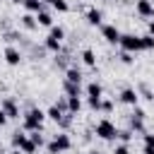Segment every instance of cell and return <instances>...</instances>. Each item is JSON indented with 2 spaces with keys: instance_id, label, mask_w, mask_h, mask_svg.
I'll use <instances>...</instances> for the list:
<instances>
[{
  "instance_id": "1",
  "label": "cell",
  "mask_w": 154,
  "mask_h": 154,
  "mask_svg": "<svg viewBox=\"0 0 154 154\" xmlns=\"http://www.w3.org/2000/svg\"><path fill=\"white\" fill-rule=\"evenodd\" d=\"M43 120H46V111L31 106L29 111L22 113V130L24 132H31V130H41L43 128Z\"/></svg>"
},
{
  "instance_id": "2",
  "label": "cell",
  "mask_w": 154,
  "mask_h": 154,
  "mask_svg": "<svg viewBox=\"0 0 154 154\" xmlns=\"http://www.w3.org/2000/svg\"><path fill=\"white\" fill-rule=\"evenodd\" d=\"M46 149H48V154H63V152H70V149H72V137H70L65 130H60L58 135H53L51 142H46Z\"/></svg>"
},
{
  "instance_id": "3",
  "label": "cell",
  "mask_w": 154,
  "mask_h": 154,
  "mask_svg": "<svg viewBox=\"0 0 154 154\" xmlns=\"http://www.w3.org/2000/svg\"><path fill=\"white\" fill-rule=\"evenodd\" d=\"M94 132H96L99 140H106V142H113V140L118 137V128H116V123H113L111 118H101V120L94 125Z\"/></svg>"
},
{
  "instance_id": "4",
  "label": "cell",
  "mask_w": 154,
  "mask_h": 154,
  "mask_svg": "<svg viewBox=\"0 0 154 154\" xmlns=\"http://www.w3.org/2000/svg\"><path fill=\"white\" fill-rule=\"evenodd\" d=\"M118 46H120V51H128V53H140V51H142L140 34H120Z\"/></svg>"
},
{
  "instance_id": "5",
  "label": "cell",
  "mask_w": 154,
  "mask_h": 154,
  "mask_svg": "<svg viewBox=\"0 0 154 154\" xmlns=\"http://www.w3.org/2000/svg\"><path fill=\"white\" fill-rule=\"evenodd\" d=\"M0 111L7 116V120H17L22 113H19V103L12 99V96H5L2 101H0Z\"/></svg>"
},
{
  "instance_id": "6",
  "label": "cell",
  "mask_w": 154,
  "mask_h": 154,
  "mask_svg": "<svg viewBox=\"0 0 154 154\" xmlns=\"http://www.w3.org/2000/svg\"><path fill=\"white\" fill-rule=\"evenodd\" d=\"M101 36H103L106 43L116 46V43L120 41V29H118L116 24H101Z\"/></svg>"
},
{
  "instance_id": "7",
  "label": "cell",
  "mask_w": 154,
  "mask_h": 154,
  "mask_svg": "<svg viewBox=\"0 0 154 154\" xmlns=\"http://www.w3.org/2000/svg\"><path fill=\"white\" fill-rule=\"evenodd\" d=\"M2 58H5V63H7L10 67H17V65L22 63L24 55H22V51H19L17 46H7V48L2 51Z\"/></svg>"
},
{
  "instance_id": "8",
  "label": "cell",
  "mask_w": 154,
  "mask_h": 154,
  "mask_svg": "<svg viewBox=\"0 0 154 154\" xmlns=\"http://www.w3.org/2000/svg\"><path fill=\"white\" fill-rule=\"evenodd\" d=\"M118 99H120V103H125V106H137V103H140V94H137V89H132V87H125Z\"/></svg>"
},
{
  "instance_id": "9",
  "label": "cell",
  "mask_w": 154,
  "mask_h": 154,
  "mask_svg": "<svg viewBox=\"0 0 154 154\" xmlns=\"http://www.w3.org/2000/svg\"><path fill=\"white\" fill-rule=\"evenodd\" d=\"M135 12L142 17V19H152L154 17V5L149 0H137L135 2Z\"/></svg>"
},
{
  "instance_id": "10",
  "label": "cell",
  "mask_w": 154,
  "mask_h": 154,
  "mask_svg": "<svg viewBox=\"0 0 154 154\" xmlns=\"http://www.w3.org/2000/svg\"><path fill=\"white\" fill-rule=\"evenodd\" d=\"M84 19H87V24H91V26H101V24H103V12H101L99 7H89V10L84 12Z\"/></svg>"
},
{
  "instance_id": "11",
  "label": "cell",
  "mask_w": 154,
  "mask_h": 154,
  "mask_svg": "<svg viewBox=\"0 0 154 154\" xmlns=\"http://www.w3.org/2000/svg\"><path fill=\"white\" fill-rule=\"evenodd\" d=\"M19 24L26 29V31H36L38 29V22H36V14H31V12H24L22 17H19Z\"/></svg>"
},
{
  "instance_id": "12",
  "label": "cell",
  "mask_w": 154,
  "mask_h": 154,
  "mask_svg": "<svg viewBox=\"0 0 154 154\" xmlns=\"http://www.w3.org/2000/svg\"><path fill=\"white\" fill-rule=\"evenodd\" d=\"M82 72H79V67H75V65H70L67 70H65V79L67 82H72V84H82Z\"/></svg>"
},
{
  "instance_id": "13",
  "label": "cell",
  "mask_w": 154,
  "mask_h": 154,
  "mask_svg": "<svg viewBox=\"0 0 154 154\" xmlns=\"http://www.w3.org/2000/svg\"><path fill=\"white\" fill-rule=\"evenodd\" d=\"M22 5H24V12H31V14H36V12H41V10H46V5H43V0H24Z\"/></svg>"
},
{
  "instance_id": "14",
  "label": "cell",
  "mask_w": 154,
  "mask_h": 154,
  "mask_svg": "<svg viewBox=\"0 0 154 154\" xmlns=\"http://www.w3.org/2000/svg\"><path fill=\"white\" fill-rule=\"evenodd\" d=\"M36 22H38V26H46V29H51V26H53V17H51V12H48V10L36 12Z\"/></svg>"
},
{
  "instance_id": "15",
  "label": "cell",
  "mask_w": 154,
  "mask_h": 154,
  "mask_svg": "<svg viewBox=\"0 0 154 154\" xmlns=\"http://www.w3.org/2000/svg\"><path fill=\"white\" fill-rule=\"evenodd\" d=\"M79 58H82V63H84L87 67H96V53H94L91 48H84V51L79 53Z\"/></svg>"
},
{
  "instance_id": "16",
  "label": "cell",
  "mask_w": 154,
  "mask_h": 154,
  "mask_svg": "<svg viewBox=\"0 0 154 154\" xmlns=\"http://www.w3.org/2000/svg\"><path fill=\"white\" fill-rule=\"evenodd\" d=\"M63 91H65V96H79L82 94V84H72V82L63 79Z\"/></svg>"
},
{
  "instance_id": "17",
  "label": "cell",
  "mask_w": 154,
  "mask_h": 154,
  "mask_svg": "<svg viewBox=\"0 0 154 154\" xmlns=\"http://www.w3.org/2000/svg\"><path fill=\"white\" fill-rule=\"evenodd\" d=\"M82 111V96H67V113H79Z\"/></svg>"
},
{
  "instance_id": "18",
  "label": "cell",
  "mask_w": 154,
  "mask_h": 154,
  "mask_svg": "<svg viewBox=\"0 0 154 154\" xmlns=\"http://www.w3.org/2000/svg\"><path fill=\"white\" fill-rule=\"evenodd\" d=\"M46 51H51V53H60L63 51V41H58V38H53V36H46Z\"/></svg>"
},
{
  "instance_id": "19",
  "label": "cell",
  "mask_w": 154,
  "mask_h": 154,
  "mask_svg": "<svg viewBox=\"0 0 154 154\" xmlns=\"http://www.w3.org/2000/svg\"><path fill=\"white\" fill-rule=\"evenodd\" d=\"M84 91H87V96H103V87L94 79V82H89L87 87H84Z\"/></svg>"
},
{
  "instance_id": "20",
  "label": "cell",
  "mask_w": 154,
  "mask_h": 154,
  "mask_svg": "<svg viewBox=\"0 0 154 154\" xmlns=\"http://www.w3.org/2000/svg\"><path fill=\"white\" fill-rule=\"evenodd\" d=\"M46 118H51V120H53V123L58 125V123H60V118H63V111H60V108H58V106L53 103V106H51V108L46 111Z\"/></svg>"
},
{
  "instance_id": "21",
  "label": "cell",
  "mask_w": 154,
  "mask_h": 154,
  "mask_svg": "<svg viewBox=\"0 0 154 154\" xmlns=\"http://www.w3.org/2000/svg\"><path fill=\"white\" fill-rule=\"evenodd\" d=\"M26 135L31 137V142H34L38 149H41V147H46V137L41 135V130H31V132H26Z\"/></svg>"
},
{
  "instance_id": "22",
  "label": "cell",
  "mask_w": 154,
  "mask_h": 154,
  "mask_svg": "<svg viewBox=\"0 0 154 154\" xmlns=\"http://www.w3.org/2000/svg\"><path fill=\"white\" fill-rule=\"evenodd\" d=\"M48 36H53V38H58V41H65V29H63V26H55V24H53V26L48 29Z\"/></svg>"
},
{
  "instance_id": "23",
  "label": "cell",
  "mask_w": 154,
  "mask_h": 154,
  "mask_svg": "<svg viewBox=\"0 0 154 154\" xmlns=\"http://www.w3.org/2000/svg\"><path fill=\"white\" fill-rule=\"evenodd\" d=\"M132 135H135V132H132L130 128H125V130H118V137H116V140H120V142L130 144V142H132Z\"/></svg>"
},
{
  "instance_id": "24",
  "label": "cell",
  "mask_w": 154,
  "mask_h": 154,
  "mask_svg": "<svg viewBox=\"0 0 154 154\" xmlns=\"http://www.w3.org/2000/svg\"><path fill=\"white\" fill-rule=\"evenodd\" d=\"M140 41H142V51H154V36L142 34V36H140Z\"/></svg>"
},
{
  "instance_id": "25",
  "label": "cell",
  "mask_w": 154,
  "mask_h": 154,
  "mask_svg": "<svg viewBox=\"0 0 154 154\" xmlns=\"http://www.w3.org/2000/svg\"><path fill=\"white\" fill-rule=\"evenodd\" d=\"M101 99L103 96H87V106L91 111H101Z\"/></svg>"
},
{
  "instance_id": "26",
  "label": "cell",
  "mask_w": 154,
  "mask_h": 154,
  "mask_svg": "<svg viewBox=\"0 0 154 154\" xmlns=\"http://www.w3.org/2000/svg\"><path fill=\"white\" fill-rule=\"evenodd\" d=\"M51 7H53L55 12H70V5H67V0H53V2H51Z\"/></svg>"
},
{
  "instance_id": "27",
  "label": "cell",
  "mask_w": 154,
  "mask_h": 154,
  "mask_svg": "<svg viewBox=\"0 0 154 154\" xmlns=\"http://www.w3.org/2000/svg\"><path fill=\"white\" fill-rule=\"evenodd\" d=\"M118 58H120V63H123V65H132V63H135V53H128V51H120V55H118Z\"/></svg>"
},
{
  "instance_id": "28",
  "label": "cell",
  "mask_w": 154,
  "mask_h": 154,
  "mask_svg": "<svg viewBox=\"0 0 154 154\" xmlns=\"http://www.w3.org/2000/svg\"><path fill=\"white\" fill-rule=\"evenodd\" d=\"M130 118H137V120H144L147 118V113H144V108L137 103V106H132V113H130Z\"/></svg>"
},
{
  "instance_id": "29",
  "label": "cell",
  "mask_w": 154,
  "mask_h": 154,
  "mask_svg": "<svg viewBox=\"0 0 154 154\" xmlns=\"http://www.w3.org/2000/svg\"><path fill=\"white\" fill-rule=\"evenodd\" d=\"M130 130H132V132H144V120L130 118Z\"/></svg>"
},
{
  "instance_id": "30",
  "label": "cell",
  "mask_w": 154,
  "mask_h": 154,
  "mask_svg": "<svg viewBox=\"0 0 154 154\" xmlns=\"http://www.w3.org/2000/svg\"><path fill=\"white\" fill-rule=\"evenodd\" d=\"M24 36L19 34V31H5V41L7 43H14V41H22Z\"/></svg>"
},
{
  "instance_id": "31",
  "label": "cell",
  "mask_w": 154,
  "mask_h": 154,
  "mask_svg": "<svg viewBox=\"0 0 154 154\" xmlns=\"http://www.w3.org/2000/svg\"><path fill=\"white\" fill-rule=\"evenodd\" d=\"M101 113H113V101L111 99H101Z\"/></svg>"
},
{
  "instance_id": "32",
  "label": "cell",
  "mask_w": 154,
  "mask_h": 154,
  "mask_svg": "<svg viewBox=\"0 0 154 154\" xmlns=\"http://www.w3.org/2000/svg\"><path fill=\"white\" fill-rule=\"evenodd\" d=\"M113 154H130V144H125V142H118V144L113 147Z\"/></svg>"
},
{
  "instance_id": "33",
  "label": "cell",
  "mask_w": 154,
  "mask_h": 154,
  "mask_svg": "<svg viewBox=\"0 0 154 154\" xmlns=\"http://www.w3.org/2000/svg\"><path fill=\"white\" fill-rule=\"evenodd\" d=\"M55 106L63 111V113H67V96H58V101H55Z\"/></svg>"
},
{
  "instance_id": "34",
  "label": "cell",
  "mask_w": 154,
  "mask_h": 154,
  "mask_svg": "<svg viewBox=\"0 0 154 154\" xmlns=\"http://www.w3.org/2000/svg\"><path fill=\"white\" fill-rule=\"evenodd\" d=\"M142 142L149 144V147H154V132H147V130H144V132H142Z\"/></svg>"
},
{
  "instance_id": "35",
  "label": "cell",
  "mask_w": 154,
  "mask_h": 154,
  "mask_svg": "<svg viewBox=\"0 0 154 154\" xmlns=\"http://www.w3.org/2000/svg\"><path fill=\"white\" fill-rule=\"evenodd\" d=\"M142 94H144V99H147V101H154V94L147 89V84H142Z\"/></svg>"
},
{
  "instance_id": "36",
  "label": "cell",
  "mask_w": 154,
  "mask_h": 154,
  "mask_svg": "<svg viewBox=\"0 0 154 154\" xmlns=\"http://www.w3.org/2000/svg\"><path fill=\"white\" fill-rule=\"evenodd\" d=\"M147 34H149V36H154V19H149V22H147Z\"/></svg>"
},
{
  "instance_id": "37",
  "label": "cell",
  "mask_w": 154,
  "mask_h": 154,
  "mask_svg": "<svg viewBox=\"0 0 154 154\" xmlns=\"http://www.w3.org/2000/svg\"><path fill=\"white\" fill-rule=\"evenodd\" d=\"M142 154H154V147H149V144H142Z\"/></svg>"
},
{
  "instance_id": "38",
  "label": "cell",
  "mask_w": 154,
  "mask_h": 154,
  "mask_svg": "<svg viewBox=\"0 0 154 154\" xmlns=\"http://www.w3.org/2000/svg\"><path fill=\"white\" fill-rule=\"evenodd\" d=\"M5 123H7V116H5V113H2V111H0V128H2V125H5Z\"/></svg>"
},
{
  "instance_id": "39",
  "label": "cell",
  "mask_w": 154,
  "mask_h": 154,
  "mask_svg": "<svg viewBox=\"0 0 154 154\" xmlns=\"http://www.w3.org/2000/svg\"><path fill=\"white\" fill-rule=\"evenodd\" d=\"M10 2H12V5H22L24 0H10Z\"/></svg>"
},
{
  "instance_id": "40",
  "label": "cell",
  "mask_w": 154,
  "mask_h": 154,
  "mask_svg": "<svg viewBox=\"0 0 154 154\" xmlns=\"http://www.w3.org/2000/svg\"><path fill=\"white\" fill-rule=\"evenodd\" d=\"M10 154H24V152H19V149H12V152H10Z\"/></svg>"
},
{
  "instance_id": "41",
  "label": "cell",
  "mask_w": 154,
  "mask_h": 154,
  "mask_svg": "<svg viewBox=\"0 0 154 154\" xmlns=\"http://www.w3.org/2000/svg\"><path fill=\"white\" fill-rule=\"evenodd\" d=\"M89 154H101V152L99 149H89Z\"/></svg>"
},
{
  "instance_id": "42",
  "label": "cell",
  "mask_w": 154,
  "mask_h": 154,
  "mask_svg": "<svg viewBox=\"0 0 154 154\" xmlns=\"http://www.w3.org/2000/svg\"><path fill=\"white\" fill-rule=\"evenodd\" d=\"M51 2H53V0H43V5H51Z\"/></svg>"
},
{
  "instance_id": "43",
  "label": "cell",
  "mask_w": 154,
  "mask_h": 154,
  "mask_svg": "<svg viewBox=\"0 0 154 154\" xmlns=\"http://www.w3.org/2000/svg\"><path fill=\"white\" fill-rule=\"evenodd\" d=\"M149 2H152V5H154V0H149Z\"/></svg>"
}]
</instances>
